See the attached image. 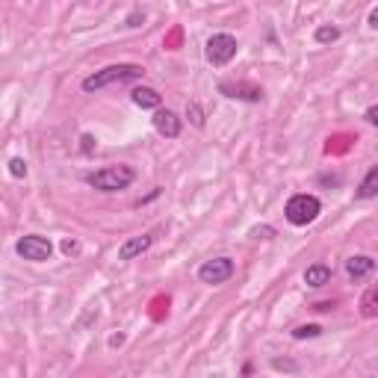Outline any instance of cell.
<instances>
[{"label": "cell", "mask_w": 378, "mask_h": 378, "mask_svg": "<svg viewBox=\"0 0 378 378\" xmlns=\"http://www.w3.org/2000/svg\"><path fill=\"white\" fill-rule=\"evenodd\" d=\"M236 51H240V45H236V38L231 33H216V36L207 38V51L204 53H207L210 65L222 68V65H228L231 59L236 56Z\"/></svg>", "instance_id": "5b68a950"}, {"label": "cell", "mask_w": 378, "mask_h": 378, "mask_svg": "<svg viewBox=\"0 0 378 378\" xmlns=\"http://www.w3.org/2000/svg\"><path fill=\"white\" fill-rule=\"evenodd\" d=\"M248 236H254V240H272V236H275V228H272V225H254V228L248 231Z\"/></svg>", "instance_id": "ac0fdd59"}, {"label": "cell", "mask_w": 378, "mask_h": 378, "mask_svg": "<svg viewBox=\"0 0 378 378\" xmlns=\"http://www.w3.org/2000/svg\"><path fill=\"white\" fill-rule=\"evenodd\" d=\"M157 240V233H142V236H130V240L122 243L118 248V261H136L139 254H145Z\"/></svg>", "instance_id": "9c48e42d"}, {"label": "cell", "mask_w": 378, "mask_h": 378, "mask_svg": "<svg viewBox=\"0 0 378 378\" xmlns=\"http://www.w3.org/2000/svg\"><path fill=\"white\" fill-rule=\"evenodd\" d=\"M331 266L328 263H313V266H308L305 269V284L308 287H313V290H320V287H325L328 281H331Z\"/></svg>", "instance_id": "7c38bea8"}, {"label": "cell", "mask_w": 378, "mask_h": 378, "mask_svg": "<svg viewBox=\"0 0 378 378\" xmlns=\"http://www.w3.org/2000/svg\"><path fill=\"white\" fill-rule=\"evenodd\" d=\"M313 38H316L320 45H331V42H337V38H340V27H334V24H322V27H316Z\"/></svg>", "instance_id": "9a60e30c"}, {"label": "cell", "mask_w": 378, "mask_h": 378, "mask_svg": "<svg viewBox=\"0 0 378 378\" xmlns=\"http://www.w3.org/2000/svg\"><path fill=\"white\" fill-rule=\"evenodd\" d=\"M27 172L30 169H27V163L21 160V157H12V160H9V174L12 177H27Z\"/></svg>", "instance_id": "d6986e66"}, {"label": "cell", "mask_w": 378, "mask_h": 378, "mask_svg": "<svg viewBox=\"0 0 378 378\" xmlns=\"http://www.w3.org/2000/svg\"><path fill=\"white\" fill-rule=\"evenodd\" d=\"M187 118L192 122V127L201 130V127H204V110H201V104H198V101H189V104H187Z\"/></svg>", "instance_id": "e0dca14e"}, {"label": "cell", "mask_w": 378, "mask_h": 378, "mask_svg": "<svg viewBox=\"0 0 378 378\" xmlns=\"http://www.w3.org/2000/svg\"><path fill=\"white\" fill-rule=\"evenodd\" d=\"M95 148H98V139H95L92 133H83V136H80V151H83V154H95Z\"/></svg>", "instance_id": "ffe728a7"}, {"label": "cell", "mask_w": 378, "mask_h": 378, "mask_svg": "<svg viewBox=\"0 0 378 378\" xmlns=\"http://www.w3.org/2000/svg\"><path fill=\"white\" fill-rule=\"evenodd\" d=\"M219 92H222L225 98H233V101H251V104L263 101V86L248 83V80H236V83L222 80L219 83Z\"/></svg>", "instance_id": "52a82bcc"}, {"label": "cell", "mask_w": 378, "mask_h": 378, "mask_svg": "<svg viewBox=\"0 0 378 378\" xmlns=\"http://www.w3.org/2000/svg\"><path fill=\"white\" fill-rule=\"evenodd\" d=\"M367 24H369L372 30H378V6H375V9L369 12V18H367Z\"/></svg>", "instance_id": "603a6c76"}, {"label": "cell", "mask_w": 378, "mask_h": 378, "mask_svg": "<svg viewBox=\"0 0 378 378\" xmlns=\"http://www.w3.org/2000/svg\"><path fill=\"white\" fill-rule=\"evenodd\" d=\"M154 130L160 136H166V139H177L181 130H184V122H181V115H177V112L160 107L154 112Z\"/></svg>", "instance_id": "ba28073f"}, {"label": "cell", "mask_w": 378, "mask_h": 378, "mask_svg": "<svg viewBox=\"0 0 378 378\" xmlns=\"http://www.w3.org/2000/svg\"><path fill=\"white\" fill-rule=\"evenodd\" d=\"M145 68L136 65V63H118V65H107L101 71L89 74L83 80V92H101L112 83H127V80H142Z\"/></svg>", "instance_id": "6da1fadb"}, {"label": "cell", "mask_w": 378, "mask_h": 378, "mask_svg": "<svg viewBox=\"0 0 378 378\" xmlns=\"http://www.w3.org/2000/svg\"><path fill=\"white\" fill-rule=\"evenodd\" d=\"M130 101L139 107V110H160L163 107V95L151 89V86H136L130 92Z\"/></svg>", "instance_id": "8fae6325"}, {"label": "cell", "mask_w": 378, "mask_h": 378, "mask_svg": "<svg viewBox=\"0 0 378 378\" xmlns=\"http://www.w3.org/2000/svg\"><path fill=\"white\" fill-rule=\"evenodd\" d=\"M355 195L361 198V201H364V198H375V195H378V166H372V169L367 172V177L361 181V187H357Z\"/></svg>", "instance_id": "5bb4252c"}, {"label": "cell", "mask_w": 378, "mask_h": 378, "mask_svg": "<svg viewBox=\"0 0 378 378\" xmlns=\"http://www.w3.org/2000/svg\"><path fill=\"white\" fill-rule=\"evenodd\" d=\"M322 334V325H298L293 328V340H313V337H320Z\"/></svg>", "instance_id": "2e32d148"}, {"label": "cell", "mask_w": 378, "mask_h": 378, "mask_svg": "<svg viewBox=\"0 0 378 378\" xmlns=\"http://www.w3.org/2000/svg\"><path fill=\"white\" fill-rule=\"evenodd\" d=\"M233 261L231 257H213V261L201 263L198 266V281L207 284V287H219V284H225L233 278Z\"/></svg>", "instance_id": "8992f818"}, {"label": "cell", "mask_w": 378, "mask_h": 378, "mask_svg": "<svg viewBox=\"0 0 378 378\" xmlns=\"http://www.w3.org/2000/svg\"><path fill=\"white\" fill-rule=\"evenodd\" d=\"M346 275L352 281H367L369 275H375V261L369 254H352L346 261Z\"/></svg>", "instance_id": "30bf717a"}, {"label": "cell", "mask_w": 378, "mask_h": 378, "mask_svg": "<svg viewBox=\"0 0 378 378\" xmlns=\"http://www.w3.org/2000/svg\"><path fill=\"white\" fill-rule=\"evenodd\" d=\"M133 181H136V172L130 166H122V163H118V166H104V169L86 174V184L95 187L98 192H122Z\"/></svg>", "instance_id": "7a4b0ae2"}, {"label": "cell", "mask_w": 378, "mask_h": 378, "mask_svg": "<svg viewBox=\"0 0 378 378\" xmlns=\"http://www.w3.org/2000/svg\"><path fill=\"white\" fill-rule=\"evenodd\" d=\"M322 213V201L316 195H308V192H298L293 195L287 207H284V216L293 228H308L310 222H316V216Z\"/></svg>", "instance_id": "3957f363"}, {"label": "cell", "mask_w": 378, "mask_h": 378, "mask_svg": "<svg viewBox=\"0 0 378 378\" xmlns=\"http://www.w3.org/2000/svg\"><path fill=\"white\" fill-rule=\"evenodd\" d=\"M364 118H367V125H372V127H378V104H372L367 112H364Z\"/></svg>", "instance_id": "44dd1931"}, {"label": "cell", "mask_w": 378, "mask_h": 378, "mask_svg": "<svg viewBox=\"0 0 378 378\" xmlns=\"http://www.w3.org/2000/svg\"><path fill=\"white\" fill-rule=\"evenodd\" d=\"M15 251H18V257H24V261H30V263H48L51 254H53V243L48 240V236L27 233L15 243Z\"/></svg>", "instance_id": "277c9868"}, {"label": "cell", "mask_w": 378, "mask_h": 378, "mask_svg": "<svg viewBox=\"0 0 378 378\" xmlns=\"http://www.w3.org/2000/svg\"><path fill=\"white\" fill-rule=\"evenodd\" d=\"M361 316H364V320H375V316H378V284H372L361 295Z\"/></svg>", "instance_id": "4fadbf2b"}, {"label": "cell", "mask_w": 378, "mask_h": 378, "mask_svg": "<svg viewBox=\"0 0 378 378\" xmlns=\"http://www.w3.org/2000/svg\"><path fill=\"white\" fill-rule=\"evenodd\" d=\"M63 251L71 257V254H77V251H80V246H77L74 240H63Z\"/></svg>", "instance_id": "7402d4cb"}, {"label": "cell", "mask_w": 378, "mask_h": 378, "mask_svg": "<svg viewBox=\"0 0 378 378\" xmlns=\"http://www.w3.org/2000/svg\"><path fill=\"white\" fill-rule=\"evenodd\" d=\"M122 343H125V334H112V337H110V346H112V349L122 346Z\"/></svg>", "instance_id": "cb8c5ba5"}]
</instances>
